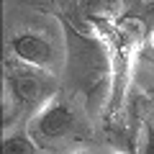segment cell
Segmentation results:
<instances>
[{
	"label": "cell",
	"instance_id": "6da1fadb",
	"mask_svg": "<svg viewBox=\"0 0 154 154\" xmlns=\"http://www.w3.org/2000/svg\"><path fill=\"white\" fill-rule=\"evenodd\" d=\"M72 126H75V113L64 103H49L33 118V134L44 141H54V139L67 136L72 131Z\"/></svg>",
	"mask_w": 154,
	"mask_h": 154
},
{
	"label": "cell",
	"instance_id": "7a4b0ae2",
	"mask_svg": "<svg viewBox=\"0 0 154 154\" xmlns=\"http://www.w3.org/2000/svg\"><path fill=\"white\" fill-rule=\"evenodd\" d=\"M13 54L21 62H26L28 67H36V69H49L51 62H54V51H51L49 41L36 33H21L11 41Z\"/></svg>",
	"mask_w": 154,
	"mask_h": 154
},
{
	"label": "cell",
	"instance_id": "3957f363",
	"mask_svg": "<svg viewBox=\"0 0 154 154\" xmlns=\"http://www.w3.org/2000/svg\"><path fill=\"white\" fill-rule=\"evenodd\" d=\"M11 85H13L16 100L23 103L26 108H36V105H41L46 98H49V85H46V80L38 75V72L21 69V72L13 75Z\"/></svg>",
	"mask_w": 154,
	"mask_h": 154
},
{
	"label": "cell",
	"instance_id": "277c9868",
	"mask_svg": "<svg viewBox=\"0 0 154 154\" xmlns=\"http://www.w3.org/2000/svg\"><path fill=\"white\" fill-rule=\"evenodd\" d=\"M3 154H36V144L26 134H13L3 139Z\"/></svg>",
	"mask_w": 154,
	"mask_h": 154
},
{
	"label": "cell",
	"instance_id": "5b68a950",
	"mask_svg": "<svg viewBox=\"0 0 154 154\" xmlns=\"http://www.w3.org/2000/svg\"><path fill=\"white\" fill-rule=\"evenodd\" d=\"M152 46H154V33H152Z\"/></svg>",
	"mask_w": 154,
	"mask_h": 154
},
{
	"label": "cell",
	"instance_id": "8992f818",
	"mask_svg": "<svg viewBox=\"0 0 154 154\" xmlns=\"http://www.w3.org/2000/svg\"><path fill=\"white\" fill-rule=\"evenodd\" d=\"M82 154H93V152H82Z\"/></svg>",
	"mask_w": 154,
	"mask_h": 154
},
{
	"label": "cell",
	"instance_id": "52a82bcc",
	"mask_svg": "<svg viewBox=\"0 0 154 154\" xmlns=\"http://www.w3.org/2000/svg\"><path fill=\"white\" fill-rule=\"evenodd\" d=\"M152 154H154V146H152Z\"/></svg>",
	"mask_w": 154,
	"mask_h": 154
}]
</instances>
